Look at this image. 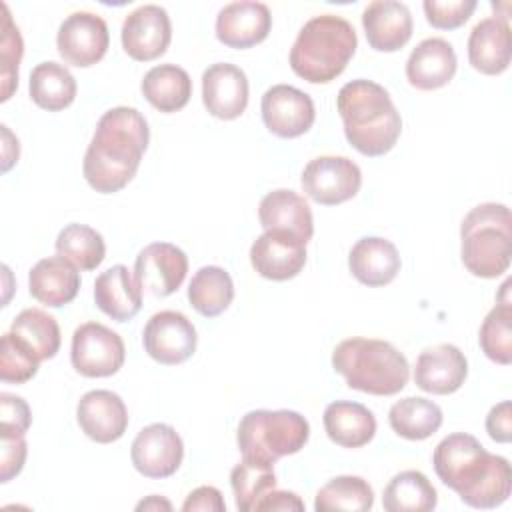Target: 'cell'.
I'll return each instance as SVG.
<instances>
[{
    "mask_svg": "<svg viewBox=\"0 0 512 512\" xmlns=\"http://www.w3.org/2000/svg\"><path fill=\"white\" fill-rule=\"evenodd\" d=\"M436 476L472 508L490 510L504 504L512 490V470L504 456L490 454L466 432L448 434L432 454Z\"/></svg>",
    "mask_w": 512,
    "mask_h": 512,
    "instance_id": "6da1fadb",
    "label": "cell"
},
{
    "mask_svg": "<svg viewBox=\"0 0 512 512\" xmlns=\"http://www.w3.org/2000/svg\"><path fill=\"white\" fill-rule=\"evenodd\" d=\"M148 140V122L136 108L116 106L104 112L84 154L86 182L100 194L120 192L136 176Z\"/></svg>",
    "mask_w": 512,
    "mask_h": 512,
    "instance_id": "7a4b0ae2",
    "label": "cell"
},
{
    "mask_svg": "<svg viewBox=\"0 0 512 512\" xmlns=\"http://www.w3.org/2000/svg\"><path fill=\"white\" fill-rule=\"evenodd\" d=\"M346 140L360 154L376 158L388 154L402 132V118L384 86L372 80L346 82L338 96Z\"/></svg>",
    "mask_w": 512,
    "mask_h": 512,
    "instance_id": "3957f363",
    "label": "cell"
},
{
    "mask_svg": "<svg viewBox=\"0 0 512 512\" xmlns=\"http://www.w3.org/2000/svg\"><path fill=\"white\" fill-rule=\"evenodd\" d=\"M358 46L354 26L336 14L310 18L290 50V68L310 84H328L338 78Z\"/></svg>",
    "mask_w": 512,
    "mask_h": 512,
    "instance_id": "277c9868",
    "label": "cell"
},
{
    "mask_svg": "<svg viewBox=\"0 0 512 512\" xmlns=\"http://www.w3.org/2000/svg\"><path fill=\"white\" fill-rule=\"evenodd\" d=\"M332 368L348 388L372 396H394L408 384L410 366L406 356L386 340L348 338L332 352Z\"/></svg>",
    "mask_w": 512,
    "mask_h": 512,
    "instance_id": "5b68a950",
    "label": "cell"
},
{
    "mask_svg": "<svg viewBox=\"0 0 512 512\" xmlns=\"http://www.w3.org/2000/svg\"><path fill=\"white\" fill-rule=\"evenodd\" d=\"M460 256L466 270L478 278L504 274L512 258V214L506 204L474 206L460 226Z\"/></svg>",
    "mask_w": 512,
    "mask_h": 512,
    "instance_id": "8992f818",
    "label": "cell"
},
{
    "mask_svg": "<svg viewBox=\"0 0 512 512\" xmlns=\"http://www.w3.org/2000/svg\"><path fill=\"white\" fill-rule=\"evenodd\" d=\"M308 438L310 424L294 410H250L236 430L242 458L262 466H274L282 456L300 452Z\"/></svg>",
    "mask_w": 512,
    "mask_h": 512,
    "instance_id": "52a82bcc",
    "label": "cell"
},
{
    "mask_svg": "<svg viewBox=\"0 0 512 512\" xmlns=\"http://www.w3.org/2000/svg\"><path fill=\"white\" fill-rule=\"evenodd\" d=\"M126 358L122 338L100 322H84L72 334L70 360L78 374L86 378H106L116 374Z\"/></svg>",
    "mask_w": 512,
    "mask_h": 512,
    "instance_id": "ba28073f",
    "label": "cell"
},
{
    "mask_svg": "<svg viewBox=\"0 0 512 512\" xmlns=\"http://www.w3.org/2000/svg\"><path fill=\"white\" fill-rule=\"evenodd\" d=\"M302 190L322 206H336L354 198L362 186V172L346 156H318L304 166Z\"/></svg>",
    "mask_w": 512,
    "mask_h": 512,
    "instance_id": "9c48e42d",
    "label": "cell"
},
{
    "mask_svg": "<svg viewBox=\"0 0 512 512\" xmlns=\"http://www.w3.org/2000/svg\"><path fill=\"white\" fill-rule=\"evenodd\" d=\"M142 344L152 360L164 366H176L196 352L198 334L182 312L162 310L146 322Z\"/></svg>",
    "mask_w": 512,
    "mask_h": 512,
    "instance_id": "30bf717a",
    "label": "cell"
},
{
    "mask_svg": "<svg viewBox=\"0 0 512 512\" xmlns=\"http://www.w3.org/2000/svg\"><path fill=\"white\" fill-rule=\"evenodd\" d=\"M110 34L106 22L92 12H74L58 28L56 48L70 66L88 68L100 62L108 50Z\"/></svg>",
    "mask_w": 512,
    "mask_h": 512,
    "instance_id": "8fae6325",
    "label": "cell"
},
{
    "mask_svg": "<svg viewBox=\"0 0 512 512\" xmlns=\"http://www.w3.org/2000/svg\"><path fill=\"white\" fill-rule=\"evenodd\" d=\"M130 458L142 476L154 480L168 478L182 464L184 444L170 424L154 422L136 434L130 446Z\"/></svg>",
    "mask_w": 512,
    "mask_h": 512,
    "instance_id": "7c38bea8",
    "label": "cell"
},
{
    "mask_svg": "<svg viewBox=\"0 0 512 512\" xmlns=\"http://www.w3.org/2000/svg\"><path fill=\"white\" fill-rule=\"evenodd\" d=\"M188 272L184 250L170 242H152L140 250L134 262L136 284L156 298L174 294Z\"/></svg>",
    "mask_w": 512,
    "mask_h": 512,
    "instance_id": "4fadbf2b",
    "label": "cell"
},
{
    "mask_svg": "<svg viewBox=\"0 0 512 512\" xmlns=\"http://www.w3.org/2000/svg\"><path fill=\"white\" fill-rule=\"evenodd\" d=\"M122 48L138 62L160 58L172 40L170 16L162 6L144 4L130 12L122 24Z\"/></svg>",
    "mask_w": 512,
    "mask_h": 512,
    "instance_id": "5bb4252c",
    "label": "cell"
},
{
    "mask_svg": "<svg viewBox=\"0 0 512 512\" xmlns=\"http://www.w3.org/2000/svg\"><path fill=\"white\" fill-rule=\"evenodd\" d=\"M260 110L264 126L280 138L306 134L316 118L312 98L290 84H276L268 88L262 96Z\"/></svg>",
    "mask_w": 512,
    "mask_h": 512,
    "instance_id": "9a60e30c",
    "label": "cell"
},
{
    "mask_svg": "<svg viewBox=\"0 0 512 512\" xmlns=\"http://www.w3.org/2000/svg\"><path fill=\"white\" fill-rule=\"evenodd\" d=\"M252 268L268 280L284 282L300 274L306 264V244L280 230H264L250 248Z\"/></svg>",
    "mask_w": 512,
    "mask_h": 512,
    "instance_id": "2e32d148",
    "label": "cell"
},
{
    "mask_svg": "<svg viewBox=\"0 0 512 512\" xmlns=\"http://www.w3.org/2000/svg\"><path fill=\"white\" fill-rule=\"evenodd\" d=\"M76 420L90 440L110 444L124 436L128 428V410L116 392L90 390L78 400Z\"/></svg>",
    "mask_w": 512,
    "mask_h": 512,
    "instance_id": "e0dca14e",
    "label": "cell"
},
{
    "mask_svg": "<svg viewBox=\"0 0 512 512\" xmlns=\"http://www.w3.org/2000/svg\"><path fill=\"white\" fill-rule=\"evenodd\" d=\"M468 376V360L454 344H436L418 354L414 382L428 394H454Z\"/></svg>",
    "mask_w": 512,
    "mask_h": 512,
    "instance_id": "ac0fdd59",
    "label": "cell"
},
{
    "mask_svg": "<svg viewBox=\"0 0 512 512\" xmlns=\"http://www.w3.org/2000/svg\"><path fill=\"white\" fill-rule=\"evenodd\" d=\"M202 102L206 110L220 120L242 116L248 106V78L242 68L228 62H216L202 74Z\"/></svg>",
    "mask_w": 512,
    "mask_h": 512,
    "instance_id": "d6986e66",
    "label": "cell"
},
{
    "mask_svg": "<svg viewBox=\"0 0 512 512\" xmlns=\"http://www.w3.org/2000/svg\"><path fill=\"white\" fill-rule=\"evenodd\" d=\"M270 28L272 14L262 2H230L216 16V38L236 50L260 44L270 34Z\"/></svg>",
    "mask_w": 512,
    "mask_h": 512,
    "instance_id": "ffe728a7",
    "label": "cell"
},
{
    "mask_svg": "<svg viewBox=\"0 0 512 512\" xmlns=\"http://www.w3.org/2000/svg\"><path fill=\"white\" fill-rule=\"evenodd\" d=\"M362 26L370 48L396 52L412 38V14L396 0H374L362 12Z\"/></svg>",
    "mask_w": 512,
    "mask_h": 512,
    "instance_id": "44dd1931",
    "label": "cell"
},
{
    "mask_svg": "<svg viewBox=\"0 0 512 512\" xmlns=\"http://www.w3.org/2000/svg\"><path fill=\"white\" fill-rule=\"evenodd\" d=\"M258 218L264 230H280L308 244L314 234V218L308 202L294 190L278 188L268 192L258 206Z\"/></svg>",
    "mask_w": 512,
    "mask_h": 512,
    "instance_id": "7402d4cb",
    "label": "cell"
},
{
    "mask_svg": "<svg viewBox=\"0 0 512 512\" xmlns=\"http://www.w3.org/2000/svg\"><path fill=\"white\" fill-rule=\"evenodd\" d=\"M400 266L402 262L396 246L380 236L360 238L348 254V268L352 276L370 288L390 284L400 272Z\"/></svg>",
    "mask_w": 512,
    "mask_h": 512,
    "instance_id": "603a6c76",
    "label": "cell"
},
{
    "mask_svg": "<svg viewBox=\"0 0 512 512\" xmlns=\"http://www.w3.org/2000/svg\"><path fill=\"white\" fill-rule=\"evenodd\" d=\"M456 52L444 38L422 40L408 56L406 78L418 90H438L456 74Z\"/></svg>",
    "mask_w": 512,
    "mask_h": 512,
    "instance_id": "cb8c5ba5",
    "label": "cell"
},
{
    "mask_svg": "<svg viewBox=\"0 0 512 512\" xmlns=\"http://www.w3.org/2000/svg\"><path fill=\"white\" fill-rule=\"evenodd\" d=\"M28 288L32 298L40 304L60 308L76 298L80 290V274L70 260L62 256H48L30 268Z\"/></svg>",
    "mask_w": 512,
    "mask_h": 512,
    "instance_id": "d4e9b609",
    "label": "cell"
},
{
    "mask_svg": "<svg viewBox=\"0 0 512 512\" xmlns=\"http://www.w3.org/2000/svg\"><path fill=\"white\" fill-rule=\"evenodd\" d=\"M510 26L500 16L480 20L468 36V60L474 70L496 76L510 66Z\"/></svg>",
    "mask_w": 512,
    "mask_h": 512,
    "instance_id": "484cf974",
    "label": "cell"
},
{
    "mask_svg": "<svg viewBox=\"0 0 512 512\" xmlns=\"http://www.w3.org/2000/svg\"><path fill=\"white\" fill-rule=\"evenodd\" d=\"M94 302L108 318L126 322L142 308V288L124 264H114L96 278Z\"/></svg>",
    "mask_w": 512,
    "mask_h": 512,
    "instance_id": "4316f807",
    "label": "cell"
},
{
    "mask_svg": "<svg viewBox=\"0 0 512 512\" xmlns=\"http://www.w3.org/2000/svg\"><path fill=\"white\" fill-rule=\"evenodd\" d=\"M324 430L328 438L342 448H360L376 434L374 414L350 400L330 402L324 410Z\"/></svg>",
    "mask_w": 512,
    "mask_h": 512,
    "instance_id": "83f0119b",
    "label": "cell"
},
{
    "mask_svg": "<svg viewBox=\"0 0 512 512\" xmlns=\"http://www.w3.org/2000/svg\"><path fill=\"white\" fill-rule=\"evenodd\" d=\"M140 90L156 110L170 114L188 104L192 96V80L188 72L176 64H158L144 74Z\"/></svg>",
    "mask_w": 512,
    "mask_h": 512,
    "instance_id": "f1b7e54d",
    "label": "cell"
},
{
    "mask_svg": "<svg viewBox=\"0 0 512 512\" xmlns=\"http://www.w3.org/2000/svg\"><path fill=\"white\" fill-rule=\"evenodd\" d=\"M30 98L48 112L68 108L76 98V80L70 70L58 62H40L30 72Z\"/></svg>",
    "mask_w": 512,
    "mask_h": 512,
    "instance_id": "f546056e",
    "label": "cell"
},
{
    "mask_svg": "<svg viewBox=\"0 0 512 512\" xmlns=\"http://www.w3.org/2000/svg\"><path fill=\"white\" fill-rule=\"evenodd\" d=\"M436 504V488L420 470L398 472L382 494V506L388 512H430Z\"/></svg>",
    "mask_w": 512,
    "mask_h": 512,
    "instance_id": "4dcf8cb0",
    "label": "cell"
},
{
    "mask_svg": "<svg viewBox=\"0 0 512 512\" xmlns=\"http://www.w3.org/2000/svg\"><path fill=\"white\" fill-rule=\"evenodd\" d=\"M388 422L406 440H426L442 426V410L428 398L408 396L392 404Z\"/></svg>",
    "mask_w": 512,
    "mask_h": 512,
    "instance_id": "1f68e13d",
    "label": "cell"
},
{
    "mask_svg": "<svg viewBox=\"0 0 512 512\" xmlns=\"http://www.w3.org/2000/svg\"><path fill=\"white\" fill-rule=\"evenodd\" d=\"M188 300L198 314L220 316L234 300V282L224 268L202 266L190 280Z\"/></svg>",
    "mask_w": 512,
    "mask_h": 512,
    "instance_id": "d6a6232c",
    "label": "cell"
},
{
    "mask_svg": "<svg viewBox=\"0 0 512 512\" xmlns=\"http://www.w3.org/2000/svg\"><path fill=\"white\" fill-rule=\"evenodd\" d=\"M510 280L500 288V302L486 314L478 342L482 352L496 364L508 366L512 362V302H510Z\"/></svg>",
    "mask_w": 512,
    "mask_h": 512,
    "instance_id": "836d02e7",
    "label": "cell"
},
{
    "mask_svg": "<svg viewBox=\"0 0 512 512\" xmlns=\"http://www.w3.org/2000/svg\"><path fill=\"white\" fill-rule=\"evenodd\" d=\"M10 332L18 336L38 358L50 360L60 350V326L54 316L40 308L22 310L10 326Z\"/></svg>",
    "mask_w": 512,
    "mask_h": 512,
    "instance_id": "e575fe53",
    "label": "cell"
},
{
    "mask_svg": "<svg viewBox=\"0 0 512 512\" xmlns=\"http://www.w3.org/2000/svg\"><path fill=\"white\" fill-rule=\"evenodd\" d=\"M374 506V490L360 476H336L326 482L316 498V512H332V510H348V512H366Z\"/></svg>",
    "mask_w": 512,
    "mask_h": 512,
    "instance_id": "d590c367",
    "label": "cell"
},
{
    "mask_svg": "<svg viewBox=\"0 0 512 512\" xmlns=\"http://www.w3.org/2000/svg\"><path fill=\"white\" fill-rule=\"evenodd\" d=\"M56 252L80 270H94L106 256V244L102 234L94 228L86 224H68L58 232Z\"/></svg>",
    "mask_w": 512,
    "mask_h": 512,
    "instance_id": "8d00e7d4",
    "label": "cell"
},
{
    "mask_svg": "<svg viewBox=\"0 0 512 512\" xmlns=\"http://www.w3.org/2000/svg\"><path fill=\"white\" fill-rule=\"evenodd\" d=\"M230 486L236 508L240 512H254L258 502L276 488V474L272 466H262L242 458L230 472Z\"/></svg>",
    "mask_w": 512,
    "mask_h": 512,
    "instance_id": "74e56055",
    "label": "cell"
},
{
    "mask_svg": "<svg viewBox=\"0 0 512 512\" xmlns=\"http://www.w3.org/2000/svg\"><path fill=\"white\" fill-rule=\"evenodd\" d=\"M40 358L12 332L0 340V378L10 384H24L38 372Z\"/></svg>",
    "mask_w": 512,
    "mask_h": 512,
    "instance_id": "f35d334b",
    "label": "cell"
},
{
    "mask_svg": "<svg viewBox=\"0 0 512 512\" xmlns=\"http://www.w3.org/2000/svg\"><path fill=\"white\" fill-rule=\"evenodd\" d=\"M2 8V40H0V60H2V96L0 100H10L12 92L18 86V66L24 52V42L20 36L18 26L12 22L10 10L6 4H0Z\"/></svg>",
    "mask_w": 512,
    "mask_h": 512,
    "instance_id": "ab89813d",
    "label": "cell"
},
{
    "mask_svg": "<svg viewBox=\"0 0 512 512\" xmlns=\"http://www.w3.org/2000/svg\"><path fill=\"white\" fill-rule=\"evenodd\" d=\"M422 8L432 28L456 30L472 16V12L476 10V0H424Z\"/></svg>",
    "mask_w": 512,
    "mask_h": 512,
    "instance_id": "60d3db41",
    "label": "cell"
},
{
    "mask_svg": "<svg viewBox=\"0 0 512 512\" xmlns=\"http://www.w3.org/2000/svg\"><path fill=\"white\" fill-rule=\"evenodd\" d=\"M32 424V414L24 398L0 394V436H24Z\"/></svg>",
    "mask_w": 512,
    "mask_h": 512,
    "instance_id": "b9f144b4",
    "label": "cell"
},
{
    "mask_svg": "<svg viewBox=\"0 0 512 512\" xmlns=\"http://www.w3.org/2000/svg\"><path fill=\"white\" fill-rule=\"evenodd\" d=\"M0 438H2L0 482L6 484L22 472L26 454H28V444H26L24 436H0Z\"/></svg>",
    "mask_w": 512,
    "mask_h": 512,
    "instance_id": "7bdbcfd3",
    "label": "cell"
},
{
    "mask_svg": "<svg viewBox=\"0 0 512 512\" xmlns=\"http://www.w3.org/2000/svg\"><path fill=\"white\" fill-rule=\"evenodd\" d=\"M486 432L494 442L508 444L512 440V404L510 400H502L492 406L486 416Z\"/></svg>",
    "mask_w": 512,
    "mask_h": 512,
    "instance_id": "ee69618b",
    "label": "cell"
},
{
    "mask_svg": "<svg viewBox=\"0 0 512 512\" xmlns=\"http://www.w3.org/2000/svg\"><path fill=\"white\" fill-rule=\"evenodd\" d=\"M184 512H194V510H202V512H224L226 510V502L222 498V492L214 486H198L196 490H192L184 504H182Z\"/></svg>",
    "mask_w": 512,
    "mask_h": 512,
    "instance_id": "f6af8a7d",
    "label": "cell"
},
{
    "mask_svg": "<svg viewBox=\"0 0 512 512\" xmlns=\"http://www.w3.org/2000/svg\"><path fill=\"white\" fill-rule=\"evenodd\" d=\"M256 510H304V502L288 490H270L256 506Z\"/></svg>",
    "mask_w": 512,
    "mask_h": 512,
    "instance_id": "bcb514c9",
    "label": "cell"
},
{
    "mask_svg": "<svg viewBox=\"0 0 512 512\" xmlns=\"http://www.w3.org/2000/svg\"><path fill=\"white\" fill-rule=\"evenodd\" d=\"M2 136H4V160H2V172H8L12 168L14 162H18V154H20V146H18V138L12 136V132L8 130V126H2Z\"/></svg>",
    "mask_w": 512,
    "mask_h": 512,
    "instance_id": "7dc6e473",
    "label": "cell"
},
{
    "mask_svg": "<svg viewBox=\"0 0 512 512\" xmlns=\"http://www.w3.org/2000/svg\"><path fill=\"white\" fill-rule=\"evenodd\" d=\"M136 510H172V504L160 496H148L136 504Z\"/></svg>",
    "mask_w": 512,
    "mask_h": 512,
    "instance_id": "c3c4849f",
    "label": "cell"
}]
</instances>
